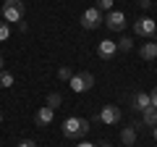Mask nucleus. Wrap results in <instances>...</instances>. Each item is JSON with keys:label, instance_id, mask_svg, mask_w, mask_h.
I'll list each match as a JSON object with an SVG mask.
<instances>
[{"label": "nucleus", "instance_id": "f257e3e1", "mask_svg": "<svg viewBox=\"0 0 157 147\" xmlns=\"http://www.w3.org/2000/svg\"><path fill=\"white\" fill-rule=\"evenodd\" d=\"M60 131H63V137H66V139H78V137H86V134H89V121H86V118H78V116H71V118L63 121Z\"/></svg>", "mask_w": 157, "mask_h": 147}, {"label": "nucleus", "instance_id": "f03ea898", "mask_svg": "<svg viewBox=\"0 0 157 147\" xmlns=\"http://www.w3.org/2000/svg\"><path fill=\"white\" fill-rule=\"evenodd\" d=\"M0 13H3V21L8 24H21L24 13H26V6H24V0H6L3 3V8H0Z\"/></svg>", "mask_w": 157, "mask_h": 147}, {"label": "nucleus", "instance_id": "7ed1b4c3", "mask_svg": "<svg viewBox=\"0 0 157 147\" xmlns=\"http://www.w3.org/2000/svg\"><path fill=\"white\" fill-rule=\"evenodd\" d=\"M68 87H71L76 95H81V92H89L92 87H94V76H92L89 71H81V74H73L71 81H68Z\"/></svg>", "mask_w": 157, "mask_h": 147}, {"label": "nucleus", "instance_id": "20e7f679", "mask_svg": "<svg viewBox=\"0 0 157 147\" xmlns=\"http://www.w3.org/2000/svg\"><path fill=\"white\" fill-rule=\"evenodd\" d=\"M134 32L139 34V37H144V40H152L157 34V24H155V18H149V16H139L134 21Z\"/></svg>", "mask_w": 157, "mask_h": 147}, {"label": "nucleus", "instance_id": "39448f33", "mask_svg": "<svg viewBox=\"0 0 157 147\" xmlns=\"http://www.w3.org/2000/svg\"><path fill=\"white\" fill-rule=\"evenodd\" d=\"M97 121H102V124H107V126L121 124V108L118 105H102L100 110H97Z\"/></svg>", "mask_w": 157, "mask_h": 147}, {"label": "nucleus", "instance_id": "423d86ee", "mask_svg": "<svg viewBox=\"0 0 157 147\" xmlns=\"http://www.w3.org/2000/svg\"><path fill=\"white\" fill-rule=\"evenodd\" d=\"M102 21H105V16H102V11L97 6L94 8H86V11L81 13V26H84V29H97Z\"/></svg>", "mask_w": 157, "mask_h": 147}, {"label": "nucleus", "instance_id": "0eeeda50", "mask_svg": "<svg viewBox=\"0 0 157 147\" xmlns=\"http://www.w3.org/2000/svg\"><path fill=\"white\" fill-rule=\"evenodd\" d=\"M105 26L110 29V32H123L126 29V16H123V11H110L105 16Z\"/></svg>", "mask_w": 157, "mask_h": 147}, {"label": "nucleus", "instance_id": "6e6552de", "mask_svg": "<svg viewBox=\"0 0 157 147\" xmlns=\"http://www.w3.org/2000/svg\"><path fill=\"white\" fill-rule=\"evenodd\" d=\"M118 53V45L113 40H100V45H97V55L102 58V61H113Z\"/></svg>", "mask_w": 157, "mask_h": 147}, {"label": "nucleus", "instance_id": "1a4fd4ad", "mask_svg": "<svg viewBox=\"0 0 157 147\" xmlns=\"http://www.w3.org/2000/svg\"><path fill=\"white\" fill-rule=\"evenodd\" d=\"M52 118H55V110H52L50 105H42L37 113H34V124L37 126H50Z\"/></svg>", "mask_w": 157, "mask_h": 147}, {"label": "nucleus", "instance_id": "9d476101", "mask_svg": "<svg viewBox=\"0 0 157 147\" xmlns=\"http://www.w3.org/2000/svg\"><path fill=\"white\" fill-rule=\"evenodd\" d=\"M136 134H139V124L123 126V129H121V142H123L126 147H134V142H136Z\"/></svg>", "mask_w": 157, "mask_h": 147}, {"label": "nucleus", "instance_id": "9b49d317", "mask_svg": "<svg viewBox=\"0 0 157 147\" xmlns=\"http://www.w3.org/2000/svg\"><path fill=\"white\" fill-rule=\"evenodd\" d=\"M139 58L141 61H157V42H144L139 47Z\"/></svg>", "mask_w": 157, "mask_h": 147}, {"label": "nucleus", "instance_id": "f8f14e48", "mask_svg": "<svg viewBox=\"0 0 157 147\" xmlns=\"http://www.w3.org/2000/svg\"><path fill=\"white\" fill-rule=\"evenodd\" d=\"M152 100H149V92H136L134 95V110H144V108H149Z\"/></svg>", "mask_w": 157, "mask_h": 147}, {"label": "nucleus", "instance_id": "ddd939ff", "mask_svg": "<svg viewBox=\"0 0 157 147\" xmlns=\"http://www.w3.org/2000/svg\"><path fill=\"white\" fill-rule=\"evenodd\" d=\"M141 124L144 126H157V108H144L141 110Z\"/></svg>", "mask_w": 157, "mask_h": 147}, {"label": "nucleus", "instance_id": "4468645a", "mask_svg": "<svg viewBox=\"0 0 157 147\" xmlns=\"http://www.w3.org/2000/svg\"><path fill=\"white\" fill-rule=\"evenodd\" d=\"M13 74L11 71H0V89H8V87H13Z\"/></svg>", "mask_w": 157, "mask_h": 147}, {"label": "nucleus", "instance_id": "2eb2a0df", "mask_svg": "<svg viewBox=\"0 0 157 147\" xmlns=\"http://www.w3.org/2000/svg\"><path fill=\"white\" fill-rule=\"evenodd\" d=\"M115 45H118V50H121V53H128V50H134V40H131V37H121V40H118Z\"/></svg>", "mask_w": 157, "mask_h": 147}, {"label": "nucleus", "instance_id": "dca6fc26", "mask_svg": "<svg viewBox=\"0 0 157 147\" xmlns=\"http://www.w3.org/2000/svg\"><path fill=\"white\" fill-rule=\"evenodd\" d=\"M63 102V97H60V92H50V95H47V105L52 108V110H55L58 105H60Z\"/></svg>", "mask_w": 157, "mask_h": 147}, {"label": "nucleus", "instance_id": "f3484780", "mask_svg": "<svg viewBox=\"0 0 157 147\" xmlns=\"http://www.w3.org/2000/svg\"><path fill=\"white\" fill-rule=\"evenodd\" d=\"M71 76H73V71H71L68 66H60V68H58V79H60V81H71Z\"/></svg>", "mask_w": 157, "mask_h": 147}, {"label": "nucleus", "instance_id": "a211bd4d", "mask_svg": "<svg viewBox=\"0 0 157 147\" xmlns=\"http://www.w3.org/2000/svg\"><path fill=\"white\" fill-rule=\"evenodd\" d=\"M11 37V24L8 21H0V42H6Z\"/></svg>", "mask_w": 157, "mask_h": 147}, {"label": "nucleus", "instance_id": "6ab92c4d", "mask_svg": "<svg viewBox=\"0 0 157 147\" xmlns=\"http://www.w3.org/2000/svg\"><path fill=\"white\" fill-rule=\"evenodd\" d=\"M97 8H100V11H107V13H110V11H113V0H97Z\"/></svg>", "mask_w": 157, "mask_h": 147}, {"label": "nucleus", "instance_id": "aec40b11", "mask_svg": "<svg viewBox=\"0 0 157 147\" xmlns=\"http://www.w3.org/2000/svg\"><path fill=\"white\" fill-rule=\"evenodd\" d=\"M149 100H152V108H157V87L149 92Z\"/></svg>", "mask_w": 157, "mask_h": 147}, {"label": "nucleus", "instance_id": "412c9836", "mask_svg": "<svg viewBox=\"0 0 157 147\" xmlns=\"http://www.w3.org/2000/svg\"><path fill=\"white\" fill-rule=\"evenodd\" d=\"M139 6H141V11H147V8H152V0H139Z\"/></svg>", "mask_w": 157, "mask_h": 147}, {"label": "nucleus", "instance_id": "4be33fe9", "mask_svg": "<svg viewBox=\"0 0 157 147\" xmlns=\"http://www.w3.org/2000/svg\"><path fill=\"white\" fill-rule=\"evenodd\" d=\"M18 147H37V142H32V139H24Z\"/></svg>", "mask_w": 157, "mask_h": 147}, {"label": "nucleus", "instance_id": "5701e85b", "mask_svg": "<svg viewBox=\"0 0 157 147\" xmlns=\"http://www.w3.org/2000/svg\"><path fill=\"white\" fill-rule=\"evenodd\" d=\"M76 147H97V145H92V142H78Z\"/></svg>", "mask_w": 157, "mask_h": 147}, {"label": "nucleus", "instance_id": "b1692460", "mask_svg": "<svg viewBox=\"0 0 157 147\" xmlns=\"http://www.w3.org/2000/svg\"><path fill=\"white\" fill-rule=\"evenodd\" d=\"M97 147H113V145H110V142H102V145H97Z\"/></svg>", "mask_w": 157, "mask_h": 147}, {"label": "nucleus", "instance_id": "393cba45", "mask_svg": "<svg viewBox=\"0 0 157 147\" xmlns=\"http://www.w3.org/2000/svg\"><path fill=\"white\" fill-rule=\"evenodd\" d=\"M152 134H155V139H157V126H152Z\"/></svg>", "mask_w": 157, "mask_h": 147}, {"label": "nucleus", "instance_id": "a878e982", "mask_svg": "<svg viewBox=\"0 0 157 147\" xmlns=\"http://www.w3.org/2000/svg\"><path fill=\"white\" fill-rule=\"evenodd\" d=\"M0 71H3V55H0Z\"/></svg>", "mask_w": 157, "mask_h": 147}, {"label": "nucleus", "instance_id": "bb28decb", "mask_svg": "<svg viewBox=\"0 0 157 147\" xmlns=\"http://www.w3.org/2000/svg\"><path fill=\"white\" fill-rule=\"evenodd\" d=\"M0 121H3V110H0Z\"/></svg>", "mask_w": 157, "mask_h": 147}, {"label": "nucleus", "instance_id": "cd10ccee", "mask_svg": "<svg viewBox=\"0 0 157 147\" xmlns=\"http://www.w3.org/2000/svg\"><path fill=\"white\" fill-rule=\"evenodd\" d=\"M155 37H157V34H155Z\"/></svg>", "mask_w": 157, "mask_h": 147}]
</instances>
